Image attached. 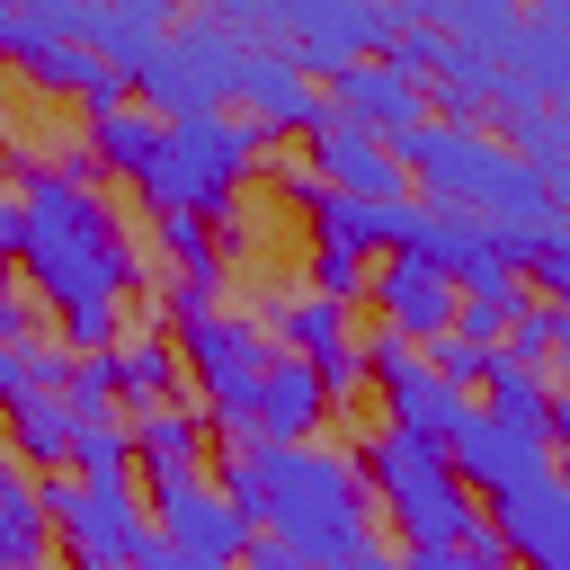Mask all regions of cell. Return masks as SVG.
<instances>
[{"instance_id": "cell-31", "label": "cell", "mask_w": 570, "mask_h": 570, "mask_svg": "<svg viewBox=\"0 0 570 570\" xmlns=\"http://www.w3.org/2000/svg\"><path fill=\"white\" fill-rule=\"evenodd\" d=\"M481 365H490V347H472V338H454V330H445V338H428V374H445L454 392H472V383H481Z\"/></svg>"}, {"instance_id": "cell-12", "label": "cell", "mask_w": 570, "mask_h": 570, "mask_svg": "<svg viewBox=\"0 0 570 570\" xmlns=\"http://www.w3.org/2000/svg\"><path fill=\"white\" fill-rule=\"evenodd\" d=\"M365 303H374V321L401 330L410 347H428V338L454 330V276L428 267V258H410V249H383V258L365 267Z\"/></svg>"}, {"instance_id": "cell-5", "label": "cell", "mask_w": 570, "mask_h": 570, "mask_svg": "<svg viewBox=\"0 0 570 570\" xmlns=\"http://www.w3.org/2000/svg\"><path fill=\"white\" fill-rule=\"evenodd\" d=\"M356 472H365L374 517L401 534V552H445V543H463V534L481 525V499L454 481L445 445H419V436H401V428H374V436L356 445Z\"/></svg>"}, {"instance_id": "cell-35", "label": "cell", "mask_w": 570, "mask_h": 570, "mask_svg": "<svg viewBox=\"0 0 570 570\" xmlns=\"http://www.w3.org/2000/svg\"><path fill=\"white\" fill-rule=\"evenodd\" d=\"M392 570H472V561L445 543V552H392Z\"/></svg>"}, {"instance_id": "cell-28", "label": "cell", "mask_w": 570, "mask_h": 570, "mask_svg": "<svg viewBox=\"0 0 570 570\" xmlns=\"http://www.w3.org/2000/svg\"><path fill=\"white\" fill-rule=\"evenodd\" d=\"M525 303H534V294H525L517 276H472V285H454V338L499 347V338H508V321H517Z\"/></svg>"}, {"instance_id": "cell-6", "label": "cell", "mask_w": 570, "mask_h": 570, "mask_svg": "<svg viewBox=\"0 0 570 570\" xmlns=\"http://www.w3.org/2000/svg\"><path fill=\"white\" fill-rule=\"evenodd\" d=\"M240 62H249V45H240L223 18H187V27H160V36L125 62V89H142V107H151L160 125H169V116H214V107H232Z\"/></svg>"}, {"instance_id": "cell-39", "label": "cell", "mask_w": 570, "mask_h": 570, "mask_svg": "<svg viewBox=\"0 0 570 570\" xmlns=\"http://www.w3.org/2000/svg\"><path fill=\"white\" fill-rule=\"evenodd\" d=\"M0 472H9V454H0Z\"/></svg>"}, {"instance_id": "cell-22", "label": "cell", "mask_w": 570, "mask_h": 570, "mask_svg": "<svg viewBox=\"0 0 570 570\" xmlns=\"http://www.w3.org/2000/svg\"><path fill=\"white\" fill-rule=\"evenodd\" d=\"M107 365H116V401H125V410H160V401H178V347H169L160 330H116Z\"/></svg>"}, {"instance_id": "cell-34", "label": "cell", "mask_w": 570, "mask_h": 570, "mask_svg": "<svg viewBox=\"0 0 570 570\" xmlns=\"http://www.w3.org/2000/svg\"><path fill=\"white\" fill-rule=\"evenodd\" d=\"M27 45H36V27H27V18H18V9H9V0H0V53H9V62H18V53H27Z\"/></svg>"}, {"instance_id": "cell-36", "label": "cell", "mask_w": 570, "mask_h": 570, "mask_svg": "<svg viewBox=\"0 0 570 570\" xmlns=\"http://www.w3.org/2000/svg\"><path fill=\"white\" fill-rule=\"evenodd\" d=\"M27 321H36L27 294H0V338H27Z\"/></svg>"}, {"instance_id": "cell-14", "label": "cell", "mask_w": 570, "mask_h": 570, "mask_svg": "<svg viewBox=\"0 0 570 570\" xmlns=\"http://www.w3.org/2000/svg\"><path fill=\"white\" fill-rule=\"evenodd\" d=\"M303 169H312L330 196H410L392 142H374V134L347 125V116H321V125L303 134Z\"/></svg>"}, {"instance_id": "cell-26", "label": "cell", "mask_w": 570, "mask_h": 570, "mask_svg": "<svg viewBox=\"0 0 570 570\" xmlns=\"http://www.w3.org/2000/svg\"><path fill=\"white\" fill-rule=\"evenodd\" d=\"M45 552H53L45 499H36V481L9 463V472H0V570H45Z\"/></svg>"}, {"instance_id": "cell-33", "label": "cell", "mask_w": 570, "mask_h": 570, "mask_svg": "<svg viewBox=\"0 0 570 570\" xmlns=\"http://www.w3.org/2000/svg\"><path fill=\"white\" fill-rule=\"evenodd\" d=\"M267 178H276V196H285V205H303V214H312V205H321V178H312V169H303V160H276V169H267Z\"/></svg>"}, {"instance_id": "cell-25", "label": "cell", "mask_w": 570, "mask_h": 570, "mask_svg": "<svg viewBox=\"0 0 570 570\" xmlns=\"http://www.w3.org/2000/svg\"><path fill=\"white\" fill-rule=\"evenodd\" d=\"M392 214H401V196H330V187H321L312 240H338V249H356V258H383V249H392Z\"/></svg>"}, {"instance_id": "cell-32", "label": "cell", "mask_w": 570, "mask_h": 570, "mask_svg": "<svg viewBox=\"0 0 570 570\" xmlns=\"http://www.w3.org/2000/svg\"><path fill=\"white\" fill-rule=\"evenodd\" d=\"M125 570H214V561H196V552H178L169 534H151V525H142V534H134V552H125Z\"/></svg>"}, {"instance_id": "cell-11", "label": "cell", "mask_w": 570, "mask_h": 570, "mask_svg": "<svg viewBox=\"0 0 570 570\" xmlns=\"http://www.w3.org/2000/svg\"><path fill=\"white\" fill-rule=\"evenodd\" d=\"M142 499H151V534H169L178 552H196V561H214V570H232L240 561V543H249V517L214 490V472H178V481H142Z\"/></svg>"}, {"instance_id": "cell-4", "label": "cell", "mask_w": 570, "mask_h": 570, "mask_svg": "<svg viewBox=\"0 0 570 570\" xmlns=\"http://www.w3.org/2000/svg\"><path fill=\"white\" fill-rule=\"evenodd\" d=\"M249 169H267V134H258L249 116H232V107H214V116H169L151 169L134 178V196L151 205V223H160V214H196V223H205V214H232V196H240Z\"/></svg>"}, {"instance_id": "cell-8", "label": "cell", "mask_w": 570, "mask_h": 570, "mask_svg": "<svg viewBox=\"0 0 570 570\" xmlns=\"http://www.w3.org/2000/svg\"><path fill=\"white\" fill-rule=\"evenodd\" d=\"M36 499H45V525H53V543L71 552V570H125L134 534L151 525L134 481H80V472H45V481H36Z\"/></svg>"}, {"instance_id": "cell-23", "label": "cell", "mask_w": 570, "mask_h": 570, "mask_svg": "<svg viewBox=\"0 0 570 570\" xmlns=\"http://www.w3.org/2000/svg\"><path fill=\"white\" fill-rule=\"evenodd\" d=\"M0 428H9V445H0L9 463L62 472V454H71V401H62V392H27V401H9Z\"/></svg>"}, {"instance_id": "cell-18", "label": "cell", "mask_w": 570, "mask_h": 570, "mask_svg": "<svg viewBox=\"0 0 570 570\" xmlns=\"http://www.w3.org/2000/svg\"><path fill=\"white\" fill-rule=\"evenodd\" d=\"M18 71H27V80H36L45 98H80L89 116H98V107H125V98H134V89H125V71H116V62L98 53V45H80V36H36V45L18 53Z\"/></svg>"}, {"instance_id": "cell-29", "label": "cell", "mask_w": 570, "mask_h": 570, "mask_svg": "<svg viewBox=\"0 0 570 570\" xmlns=\"http://www.w3.org/2000/svg\"><path fill=\"white\" fill-rule=\"evenodd\" d=\"M561 338H570V312L534 294V303L508 321V338H499V347H508V356H525V365H552V347H561Z\"/></svg>"}, {"instance_id": "cell-15", "label": "cell", "mask_w": 570, "mask_h": 570, "mask_svg": "<svg viewBox=\"0 0 570 570\" xmlns=\"http://www.w3.org/2000/svg\"><path fill=\"white\" fill-rule=\"evenodd\" d=\"M330 392H321V374L303 365V356H285V347H267V365H258V392H249V436H267V445H312L321 428H330Z\"/></svg>"}, {"instance_id": "cell-20", "label": "cell", "mask_w": 570, "mask_h": 570, "mask_svg": "<svg viewBox=\"0 0 570 570\" xmlns=\"http://www.w3.org/2000/svg\"><path fill=\"white\" fill-rule=\"evenodd\" d=\"M134 428V472L142 481H178V472H205V419L196 410H178V401H160V410H134L125 419Z\"/></svg>"}, {"instance_id": "cell-27", "label": "cell", "mask_w": 570, "mask_h": 570, "mask_svg": "<svg viewBox=\"0 0 570 570\" xmlns=\"http://www.w3.org/2000/svg\"><path fill=\"white\" fill-rule=\"evenodd\" d=\"M62 472H80V481H134V428H125L116 410H71V454H62Z\"/></svg>"}, {"instance_id": "cell-2", "label": "cell", "mask_w": 570, "mask_h": 570, "mask_svg": "<svg viewBox=\"0 0 570 570\" xmlns=\"http://www.w3.org/2000/svg\"><path fill=\"white\" fill-rule=\"evenodd\" d=\"M214 490H223L258 534H276L285 552H303L312 570H338L356 543H374L365 472H356V454H338V445H321V436H312V445L223 436Z\"/></svg>"}, {"instance_id": "cell-17", "label": "cell", "mask_w": 570, "mask_h": 570, "mask_svg": "<svg viewBox=\"0 0 570 570\" xmlns=\"http://www.w3.org/2000/svg\"><path fill=\"white\" fill-rule=\"evenodd\" d=\"M232 116H249V125L276 142V134H312L330 107H321V80H312L294 53H249V62H240V89H232Z\"/></svg>"}, {"instance_id": "cell-7", "label": "cell", "mask_w": 570, "mask_h": 570, "mask_svg": "<svg viewBox=\"0 0 570 570\" xmlns=\"http://www.w3.org/2000/svg\"><path fill=\"white\" fill-rule=\"evenodd\" d=\"M169 321H178L169 330L178 383L205 392V410H214L223 436H249V392H258V365H267V330L240 321V312H223V303H187V294H169Z\"/></svg>"}, {"instance_id": "cell-24", "label": "cell", "mask_w": 570, "mask_h": 570, "mask_svg": "<svg viewBox=\"0 0 570 570\" xmlns=\"http://www.w3.org/2000/svg\"><path fill=\"white\" fill-rule=\"evenodd\" d=\"M151 249L178 267V294H187V303H214V294H223V240H214V223L160 214V223H151Z\"/></svg>"}, {"instance_id": "cell-21", "label": "cell", "mask_w": 570, "mask_h": 570, "mask_svg": "<svg viewBox=\"0 0 570 570\" xmlns=\"http://www.w3.org/2000/svg\"><path fill=\"white\" fill-rule=\"evenodd\" d=\"M151 151H160V116H151L142 98L89 116V169H98V178H125V187H134V178L151 169Z\"/></svg>"}, {"instance_id": "cell-19", "label": "cell", "mask_w": 570, "mask_h": 570, "mask_svg": "<svg viewBox=\"0 0 570 570\" xmlns=\"http://www.w3.org/2000/svg\"><path fill=\"white\" fill-rule=\"evenodd\" d=\"M258 330H267V347H285V356H330V347H347L356 338V303H330V294H267V312H258Z\"/></svg>"}, {"instance_id": "cell-13", "label": "cell", "mask_w": 570, "mask_h": 570, "mask_svg": "<svg viewBox=\"0 0 570 570\" xmlns=\"http://www.w3.org/2000/svg\"><path fill=\"white\" fill-rule=\"evenodd\" d=\"M321 107L330 116H347V125H365L374 142H392V134H410L419 116H428V89L410 80V71H392V62H338L330 80H321Z\"/></svg>"}, {"instance_id": "cell-38", "label": "cell", "mask_w": 570, "mask_h": 570, "mask_svg": "<svg viewBox=\"0 0 570 570\" xmlns=\"http://www.w3.org/2000/svg\"><path fill=\"white\" fill-rule=\"evenodd\" d=\"M0 294H18V258L9 249H0Z\"/></svg>"}, {"instance_id": "cell-3", "label": "cell", "mask_w": 570, "mask_h": 570, "mask_svg": "<svg viewBox=\"0 0 570 570\" xmlns=\"http://www.w3.org/2000/svg\"><path fill=\"white\" fill-rule=\"evenodd\" d=\"M392 160L410 187H428V205H463V214H490L508 232H561V196H543V178L490 125L419 116L410 134H392Z\"/></svg>"}, {"instance_id": "cell-37", "label": "cell", "mask_w": 570, "mask_h": 570, "mask_svg": "<svg viewBox=\"0 0 570 570\" xmlns=\"http://www.w3.org/2000/svg\"><path fill=\"white\" fill-rule=\"evenodd\" d=\"M18 232H27V214H18V196L0 187V249H9V258H18Z\"/></svg>"}, {"instance_id": "cell-16", "label": "cell", "mask_w": 570, "mask_h": 570, "mask_svg": "<svg viewBox=\"0 0 570 570\" xmlns=\"http://www.w3.org/2000/svg\"><path fill=\"white\" fill-rule=\"evenodd\" d=\"M490 534H499L508 570H570V490H561V472H543L534 490L499 499Z\"/></svg>"}, {"instance_id": "cell-1", "label": "cell", "mask_w": 570, "mask_h": 570, "mask_svg": "<svg viewBox=\"0 0 570 570\" xmlns=\"http://www.w3.org/2000/svg\"><path fill=\"white\" fill-rule=\"evenodd\" d=\"M18 276L36 285V303L62 321V347L89 356V347H116L125 312H134V276H142V249L134 232L116 223V205L98 196V169L89 151L71 160H27L18 169Z\"/></svg>"}, {"instance_id": "cell-9", "label": "cell", "mask_w": 570, "mask_h": 570, "mask_svg": "<svg viewBox=\"0 0 570 570\" xmlns=\"http://www.w3.org/2000/svg\"><path fill=\"white\" fill-rule=\"evenodd\" d=\"M445 463H454V481L472 490V499H517V490H534L543 472H552V419H508V410H490V401H472L463 410V428L445 436Z\"/></svg>"}, {"instance_id": "cell-10", "label": "cell", "mask_w": 570, "mask_h": 570, "mask_svg": "<svg viewBox=\"0 0 570 570\" xmlns=\"http://www.w3.org/2000/svg\"><path fill=\"white\" fill-rule=\"evenodd\" d=\"M267 18L285 27V53H294L303 71L330 80L338 62L383 53V36H392L401 9H383V0H267Z\"/></svg>"}, {"instance_id": "cell-30", "label": "cell", "mask_w": 570, "mask_h": 570, "mask_svg": "<svg viewBox=\"0 0 570 570\" xmlns=\"http://www.w3.org/2000/svg\"><path fill=\"white\" fill-rule=\"evenodd\" d=\"M365 267H374V258H356V249H338V240H312L303 285H312V294H330V303H356V294H365Z\"/></svg>"}]
</instances>
